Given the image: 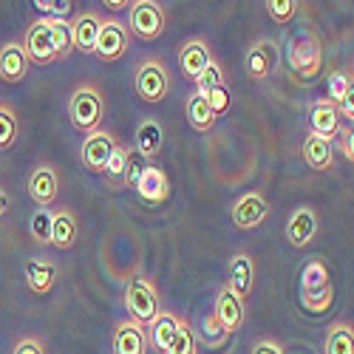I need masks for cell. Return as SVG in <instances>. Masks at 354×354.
Masks as SVG:
<instances>
[{
	"label": "cell",
	"mask_w": 354,
	"mask_h": 354,
	"mask_svg": "<svg viewBox=\"0 0 354 354\" xmlns=\"http://www.w3.org/2000/svg\"><path fill=\"white\" fill-rule=\"evenodd\" d=\"M170 85H173L170 71H167V66L159 60V57H147V60H142L136 66L133 88H136L139 100L156 105V102H162L170 94Z\"/></svg>",
	"instance_id": "3957f363"
},
{
	"label": "cell",
	"mask_w": 354,
	"mask_h": 354,
	"mask_svg": "<svg viewBox=\"0 0 354 354\" xmlns=\"http://www.w3.org/2000/svg\"><path fill=\"white\" fill-rule=\"evenodd\" d=\"M167 193H170V182H167L165 170H162L159 165H153V162H147L142 179H139V185H136V196H139L145 204H159V201L167 198Z\"/></svg>",
	"instance_id": "d6986e66"
},
{
	"label": "cell",
	"mask_w": 354,
	"mask_h": 354,
	"mask_svg": "<svg viewBox=\"0 0 354 354\" xmlns=\"http://www.w3.org/2000/svg\"><path fill=\"white\" fill-rule=\"evenodd\" d=\"M116 145H120V142L113 139L111 131H100V128H97V131H91V133H85L82 147H80V159H82V165L91 170V173H102Z\"/></svg>",
	"instance_id": "52a82bcc"
},
{
	"label": "cell",
	"mask_w": 354,
	"mask_h": 354,
	"mask_svg": "<svg viewBox=\"0 0 354 354\" xmlns=\"http://www.w3.org/2000/svg\"><path fill=\"white\" fill-rule=\"evenodd\" d=\"M12 354H46V343L40 337H35V335H26V337H20L15 343Z\"/></svg>",
	"instance_id": "f35d334b"
},
{
	"label": "cell",
	"mask_w": 354,
	"mask_h": 354,
	"mask_svg": "<svg viewBox=\"0 0 354 354\" xmlns=\"http://www.w3.org/2000/svg\"><path fill=\"white\" fill-rule=\"evenodd\" d=\"M26 286L32 289L35 295H46L51 292L54 281H57V263L46 261V258H32L26 263Z\"/></svg>",
	"instance_id": "603a6c76"
},
{
	"label": "cell",
	"mask_w": 354,
	"mask_h": 354,
	"mask_svg": "<svg viewBox=\"0 0 354 354\" xmlns=\"http://www.w3.org/2000/svg\"><path fill=\"white\" fill-rule=\"evenodd\" d=\"M348 74H343V71H335L332 77H329V100L332 102H337L340 97H343V91H346V88H348Z\"/></svg>",
	"instance_id": "b9f144b4"
},
{
	"label": "cell",
	"mask_w": 354,
	"mask_h": 354,
	"mask_svg": "<svg viewBox=\"0 0 354 354\" xmlns=\"http://www.w3.org/2000/svg\"><path fill=\"white\" fill-rule=\"evenodd\" d=\"M289 66L292 71L298 74L301 80H315L320 74V66H323V51H320V43L312 37V35H298L292 37V48H289Z\"/></svg>",
	"instance_id": "5b68a950"
},
{
	"label": "cell",
	"mask_w": 354,
	"mask_h": 354,
	"mask_svg": "<svg viewBox=\"0 0 354 354\" xmlns=\"http://www.w3.org/2000/svg\"><path fill=\"white\" fill-rule=\"evenodd\" d=\"M128 46H131V32H128V26L120 23V20H113V17L102 20V26H100V37H97V51H94L100 60H105V63H116L120 57H125Z\"/></svg>",
	"instance_id": "8992f818"
},
{
	"label": "cell",
	"mask_w": 354,
	"mask_h": 354,
	"mask_svg": "<svg viewBox=\"0 0 354 354\" xmlns=\"http://www.w3.org/2000/svg\"><path fill=\"white\" fill-rule=\"evenodd\" d=\"M162 145H165V133H162V125L156 120H145L139 128H136V151L147 159V162H153L162 151Z\"/></svg>",
	"instance_id": "484cf974"
},
{
	"label": "cell",
	"mask_w": 354,
	"mask_h": 354,
	"mask_svg": "<svg viewBox=\"0 0 354 354\" xmlns=\"http://www.w3.org/2000/svg\"><path fill=\"white\" fill-rule=\"evenodd\" d=\"M35 6L46 12V17H68L71 15V0H35Z\"/></svg>",
	"instance_id": "74e56055"
},
{
	"label": "cell",
	"mask_w": 354,
	"mask_h": 354,
	"mask_svg": "<svg viewBox=\"0 0 354 354\" xmlns=\"http://www.w3.org/2000/svg\"><path fill=\"white\" fill-rule=\"evenodd\" d=\"M57 193H60V176H57V170L51 165H37L32 176H28V196H32V201L40 204V207H48V204H54Z\"/></svg>",
	"instance_id": "4fadbf2b"
},
{
	"label": "cell",
	"mask_w": 354,
	"mask_h": 354,
	"mask_svg": "<svg viewBox=\"0 0 354 354\" xmlns=\"http://www.w3.org/2000/svg\"><path fill=\"white\" fill-rule=\"evenodd\" d=\"M6 213H9V193L0 190V218H3Z\"/></svg>",
	"instance_id": "7dc6e473"
},
{
	"label": "cell",
	"mask_w": 354,
	"mask_h": 354,
	"mask_svg": "<svg viewBox=\"0 0 354 354\" xmlns=\"http://www.w3.org/2000/svg\"><path fill=\"white\" fill-rule=\"evenodd\" d=\"M320 230V221H317V213L312 207H298L289 221H286V241L295 247V250H304L315 241V235Z\"/></svg>",
	"instance_id": "8fae6325"
},
{
	"label": "cell",
	"mask_w": 354,
	"mask_h": 354,
	"mask_svg": "<svg viewBox=\"0 0 354 354\" xmlns=\"http://www.w3.org/2000/svg\"><path fill=\"white\" fill-rule=\"evenodd\" d=\"M77 241V216L68 207H60L51 213V247L71 250Z\"/></svg>",
	"instance_id": "cb8c5ba5"
},
{
	"label": "cell",
	"mask_w": 354,
	"mask_h": 354,
	"mask_svg": "<svg viewBox=\"0 0 354 354\" xmlns=\"http://www.w3.org/2000/svg\"><path fill=\"white\" fill-rule=\"evenodd\" d=\"M193 82H196V88H198V91H201V94H207V91H213V88H218V85H227L221 63H218V60H216V57H213V60H210L207 66H204V68H201V74H198V77H196Z\"/></svg>",
	"instance_id": "d6a6232c"
},
{
	"label": "cell",
	"mask_w": 354,
	"mask_h": 354,
	"mask_svg": "<svg viewBox=\"0 0 354 354\" xmlns=\"http://www.w3.org/2000/svg\"><path fill=\"white\" fill-rule=\"evenodd\" d=\"M28 232H32L35 244H40V247L51 244V210L48 207H37L35 210L32 221H28Z\"/></svg>",
	"instance_id": "1f68e13d"
},
{
	"label": "cell",
	"mask_w": 354,
	"mask_h": 354,
	"mask_svg": "<svg viewBox=\"0 0 354 354\" xmlns=\"http://www.w3.org/2000/svg\"><path fill=\"white\" fill-rule=\"evenodd\" d=\"M267 12L275 23H292L298 12V0H267Z\"/></svg>",
	"instance_id": "8d00e7d4"
},
{
	"label": "cell",
	"mask_w": 354,
	"mask_h": 354,
	"mask_svg": "<svg viewBox=\"0 0 354 354\" xmlns=\"http://www.w3.org/2000/svg\"><path fill=\"white\" fill-rule=\"evenodd\" d=\"M204 335H207L213 343H218V340H224V337H230L227 332H224V326H221V320L216 317V312L204 320Z\"/></svg>",
	"instance_id": "7bdbcfd3"
},
{
	"label": "cell",
	"mask_w": 354,
	"mask_h": 354,
	"mask_svg": "<svg viewBox=\"0 0 354 354\" xmlns=\"http://www.w3.org/2000/svg\"><path fill=\"white\" fill-rule=\"evenodd\" d=\"M301 153L306 159V165L312 170H329L335 165V151H332V139H323L317 133H309L304 139V147Z\"/></svg>",
	"instance_id": "d4e9b609"
},
{
	"label": "cell",
	"mask_w": 354,
	"mask_h": 354,
	"mask_svg": "<svg viewBox=\"0 0 354 354\" xmlns=\"http://www.w3.org/2000/svg\"><path fill=\"white\" fill-rule=\"evenodd\" d=\"M278 68V46L272 40H258L247 51V74L250 80H267Z\"/></svg>",
	"instance_id": "2e32d148"
},
{
	"label": "cell",
	"mask_w": 354,
	"mask_h": 354,
	"mask_svg": "<svg viewBox=\"0 0 354 354\" xmlns=\"http://www.w3.org/2000/svg\"><path fill=\"white\" fill-rule=\"evenodd\" d=\"M250 354H283V346L278 340H270V337H263V340H255L252 343V351Z\"/></svg>",
	"instance_id": "ee69618b"
},
{
	"label": "cell",
	"mask_w": 354,
	"mask_h": 354,
	"mask_svg": "<svg viewBox=\"0 0 354 354\" xmlns=\"http://www.w3.org/2000/svg\"><path fill=\"white\" fill-rule=\"evenodd\" d=\"M100 26H102V17L94 15V12H82V15H77V17L71 20L77 51H82V54H94V51H97Z\"/></svg>",
	"instance_id": "ffe728a7"
},
{
	"label": "cell",
	"mask_w": 354,
	"mask_h": 354,
	"mask_svg": "<svg viewBox=\"0 0 354 354\" xmlns=\"http://www.w3.org/2000/svg\"><path fill=\"white\" fill-rule=\"evenodd\" d=\"M182 326V317L179 315H173V312H162L151 320V323H145V332H147V346H151L156 354H165L176 337V332H179Z\"/></svg>",
	"instance_id": "5bb4252c"
},
{
	"label": "cell",
	"mask_w": 354,
	"mask_h": 354,
	"mask_svg": "<svg viewBox=\"0 0 354 354\" xmlns=\"http://www.w3.org/2000/svg\"><path fill=\"white\" fill-rule=\"evenodd\" d=\"M145 167H147V159L136 151V147H131V151H128V162H125V179H122V187L136 190V185H139V179H142V173H145Z\"/></svg>",
	"instance_id": "e575fe53"
},
{
	"label": "cell",
	"mask_w": 354,
	"mask_h": 354,
	"mask_svg": "<svg viewBox=\"0 0 354 354\" xmlns=\"http://www.w3.org/2000/svg\"><path fill=\"white\" fill-rule=\"evenodd\" d=\"M167 26V15L159 0H131L128 6V32L145 43H153L162 37Z\"/></svg>",
	"instance_id": "7a4b0ae2"
},
{
	"label": "cell",
	"mask_w": 354,
	"mask_h": 354,
	"mask_svg": "<svg viewBox=\"0 0 354 354\" xmlns=\"http://www.w3.org/2000/svg\"><path fill=\"white\" fill-rule=\"evenodd\" d=\"M102 6L111 9V12H122V9L131 6V0H102Z\"/></svg>",
	"instance_id": "bcb514c9"
},
{
	"label": "cell",
	"mask_w": 354,
	"mask_h": 354,
	"mask_svg": "<svg viewBox=\"0 0 354 354\" xmlns=\"http://www.w3.org/2000/svg\"><path fill=\"white\" fill-rule=\"evenodd\" d=\"M337 108H340V116H346V120L354 125V77L348 80V88L343 91V97L337 100Z\"/></svg>",
	"instance_id": "60d3db41"
},
{
	"label": "cell",
	"mask_w": 354,
	"mask_h": 354,
	"mask_svg": "<svg viewBox=\"0 0 354 354\" xmlns=\"http://www.w3.org/2000/svg\"><path fill=\"white\" fill-rule=\"evenodd\" d=\"M20 133V120L12 105L0 102V151H9V147L17 142Z\"/></svg>",
	"instance_id": "f546056e"
},
{
	"label": "cell",
	"mask_w": 354,
	"mask_h": 354,
	"mask_svg": "<svg viewBox=\"0 0 354 354\" xmlns=\"http://www.w3.org/2000/svg\"><path fill=\"white\" fill-rule=\"evenodd\" d=\"M185 113H187L190 128L198 131V133L213 131V125H216V120H218V113L210 108L207 97H204L201 91H193V94L185 100Z\"/></svg>",
	"instance_id": "7402d4cb"
},
{
	"label": "cell",
	"mask_w": 354,
	"mask_h": 354,
	"mask_svg": "<svg viewBox=\"0 0 354 354\" xmlns=\"http://www.w3.org/2000/svg\"><path fill=\"white\" fill-rule=\"evenodd\" d=\"M196 348H198V343H196V335L190 329V323L182 320L179 332H176V337H173V343H170V348L165 354H196Z\"/></svg>",
	"instance_id": "d590c367"
},
{
	"label": "cell",
	"mask_w": 354,
	"mask_h": 354,
	"mask_svg": "<svg viewBox=\"0 0 354 354\" xmlns=\"http://www.w3.org/2000/svg\"><path fill=\"white\" fill-rule=\"evenodd\" d=\"M48 28H51V40H54V51H57V60H66V57L77 48L74 46V28L68 17H46Z\"/></svg>",
	"instance_id": "4316f807"
},
{
	"label": "cell",
	"mask_w": 354,
	"mask_h": 354,
	"mask_svg": "<svg viewBox=\"0 0 354 354\" xmlns=\"http://www.w3.org/2000/svg\"><path fill=\"white\" fill-rule=\"evenodd\" d=\"M210 60H213L210 46L204 43L201 37L187 40V43L182 46V51H179V66H182V74H185L187 80H196V77L201 74V68L207 66Z\"/></svg>",
	"instance_id": "44dd1931"
},
{
	"label": "cell",
	"mask_w": 354,
	"mask_h": 354,
	"mask_svg": "<svg viewBox=\"0 0 354 354\" xmlns=\"http://www.w3.org/2000/svg\"><path fill=\"white\" fill-rule=\"evenodd\" d=\"M227 286L239 295L241 301L250 298V292L255 286V261H252V255L239 252V255L230 258V263H227Z\"/></svg>",
	"instance_id": "9a60e30c"
},
{
	"label": "cell",
	"mask_w": 354,
	"mask_h": 354,
	"mask_svg": "<svg viewBox=\"0 0 354 354\" xmlns=\"http://www.w3.org/2000/svg\"><path fill=\"white\" fill-rule=\"evenodd\" d=\"M301 304L312 315H326L335 304V286H317V289H301Z\"/></svg>",
	"instance_id": "f1b7e54d"
},
{
	"label": "cell",
	"mask_w": 354,
	"mask_h": 354,
	"mask_svg": "<svg viewBox=\"0 0 354 354\" xmlns=\"http://www.w3.org/2000/svg\"><path fill=\"white\" fill-rule=\"evenodd\" d=\"M232 224L239 230H255L263 218L270 216V204L263 198V193L252 190V193H244L239 201L232 204Z\"/></svg>",
	"instance_id": "9c48e42d"
},
{
	"label": "cell",
	"mask_w": 354,
	"mask_h": 354,
	"mask_svg": "<svg viewBox=\"0 0 354 354\" xmlns=\"http://www.w3.org/2000/svg\"><path fill=\"white\" fill-rule=\"evenodd\" d=\"M68 116L77 131H82V133L97 131L105 116V97L100 94V88L91 82L77 85L68 97Z\"/></svg>",
	"instance_id": "6da1fadb"
},
{
	"label": "cell",
	"mask_w": 354,
	"mask_h": 354,
	"mask_svg": "<svg viewBox=\"0 0 354 354\" xmlns=\"http://www.w3.org/2000/svg\"><path fill=\"white\" fill-rule=\"evenodd\" d=\"M125 309L139 323H151L159 315V292L151 278L145 275L131 278V283L125 286Z\"/></svg>",
	"instance_id": "277c9868"
},
{
	"label": "cell",
	"mask_w": 354,
	"mask_h": 354,
	"mask_svg": "<svg viewBox=\"0 0 354 354\" xmlns=\"http://www.w3.org/2000/svg\"><path fill=\"white\" fill-rule=\"evenodd\" d=\"M329 283H332V275L326 270V263L320 258L306 261V267L301 272V289H317V286H329Z\"/></svg>",
	"instance_id": "4dcf8cb0"
},
{
	"label": "cell",
	"mask_w": 354,
	"mask_h": 354,
	"mask_svg": "<svg viewBox=\"0 0 354 354\" xmlns=\"http://www.w3.org/2000/svg\"><path fill=\"white\" fill-rule=\"evenodd\" d=\"M113 354H147L145 323L125 317L113 326Z\"/></svg>",
	"instance_id": "30bf717a"
},
{
	"label": "cell",
	"mask_w": 354,
	"mask_h": 354,
	"mask_svg": "<svg viewBox=\"0 0 354 354\" xmlns=\"http://www.w3.org/2000/svg\"><path fill=\"white\" fill-rule=\"evenodd\" d=\"M26 54H28V60H32L35 66H48L57 60V51H54V40H51V28L43 20H35L32 26H28V32H26Z\"/></svg>",
	"instance_id": "ba28073f"
},
{
	"label": "cell",
	"mask_w": 354,
	"mask_h": 354,
	"mask_svg": "<svg viewBox=\"0 0 354 354\" xmlns=\"http://www.w3.org/2000/svg\"><path fill=\"white\" fill-rule=\"evenodd\" d=\"M343 156H346L348 162H354V128L343 133Z\"/></svg>",
	"instance_id": "f6af8a7d"
},
{
	"label": "cell",
	"mask_w": 354,
	"mask_h": 354,
	"mask_svg": "<svg viewBox=\"0 0 354 354\" xmlns=\"http://www.w3.org/2000/svg\"><path fill=\"white\" fill-rule=\"evenodd\" d=\"M216 317L221 320V326H224L227 335H235L244 326V301L227 283L221 286L218 298H216Z\"/></svg>",
	"instance_id": "e0dca14e"
},
{
	"label": "cell",
	"mask_w": 354,
	"mask_h": 354,
	"mask_svg": "<svg viewBox=\"0 0 354 354\" xmlns=\"http://www.w3.org/2000/svg\"><path fill=\"white\" fill-rule=\"evenodd\" d=\"M204 97H207V102H210V108H213L216 113H224V111L230 108V91H227V85L213 88V91H207Z\"/></svg>",
	"instance_id": "ab89813d"
},
{
	"label": "cell",
	"mask_w": 354,
	"mask_h": 354,
	"mask_svg": "<svg viewBox=\"0 0 354 354\" xmlns=\"http://www.w3.org/2000/svg\"><path fill=\"white\" fill-rule=\"evenodd\" d=\"M309 122H312V133L323 136V139H335L340 133V108L337 102L326 100H317L309 108Z\"/></svg>",
	"instance_id": "ac0fdd59"
},
{
	"label": "cell",
	"mask_w": 354,
	"mask_h": 354,
	"mask_svg": "<svg viewBox=\"0 0 354 354\" xmlns=\"http://www.w3.org/2000/svg\"><path fill=\"white\" fill-rule=\"evenodd\" d=\"M125 162H128V147L122 145H116L113 147V153L102 170V176H108V182L116 185V187H122V179H125Z\"/></svg>",
	"instance_id": "836d02e7"
},
{
	"label": "cell",
	"mask_w": 354,
	"mask_h": 354,
	"mask_svg": "<svg viewBox=\"0 0 354 354\" xmlns=\"http://www.w3.org/2000/svg\"><path fill=\"white\" fill-rule=\"evenodd\" d=\"M28 68H32V60H28L23 43L9 40L6 46H0V80L15 85V82L26 80Z\"/></svg>",
	"instance_id": "7c38bea8"
},
{
	"label": "cell",
	"mask_w": 354,
	"mask_h": 354,
	"mask_svg": "<svg viewBox=\"0 0 354 354\" xmlns=\"http://www.w3.org/2000/svg\"><path fill=\"white\" fill-rule=\"evenodd\" d=\"M326 354H354V326L346 320L332 323L326 332V343H323Z\"/></svg>",
	"instance_id": "83f0119b"
}]
</instances>
